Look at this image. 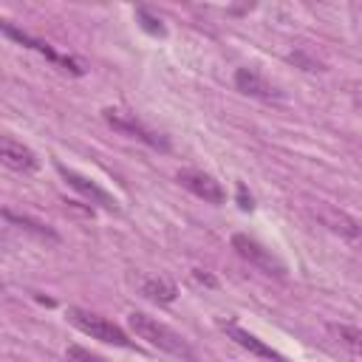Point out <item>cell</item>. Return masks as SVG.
I'll list each match as a JSON object with an SVG mask.
<instances>
[{
  "label": "cell",
  "instance_id": "8",
  "mask_svg": "<svg viewBox=\"0 0 362 362\" xmlns=\"http://www.w3.org/2000/svg\"><path fill=\"white\" fill-rule=\"evenodd\" d=\"M3 34L6 37H11V40H17L20 45H28V48H34L37 54H42L45 59H51V62H57L62 71H71V74H76V76H82V68H79V62H74L71 57H59L48 42H42V40H34L31 34H25V31H17V28H11L8 23H3Z\"/></svg>",
  "mask_w": 362,
  "mask_h": 362
},
{
  "label": "cell",
  "instance_id": "13",
  "mask_svg": "<svg viewBox=\"0 0 362 362\" xmlns=\"http://www.w3.org/2000/svg\"><path fill=\"white\" fill-rule=\"evenodd\" d=\"M3 218H6L8 223H17L20 229H25L28 235H34V238H40V240H48V243H57V240H59V235H57L48 223H42V221H34V218H28V215H14L11 209H3Z\"/></svg>",
  "mask_w": 362,
  "mask_h": 362
},
{
  "label": "cell",
  "instance_id": "4",
  "mask_svg": "<svg viewBox=\"0 0 362 362\" xmlns=\"http://www.w3.org/2000/svg\"><path fill=\"white\" fill-rule=\"evenodd\" d=\"M102 116H105V122H107L113 130H119V133H124V136H130V139H139V141H144V144H150V147H156V150H170V141H167L161 133H156V130H150L147 124H141L133 113H124V110H116V107H105Z\"/></svg>",
  "mask_w": 362,
  "mask_h": 362
},
{
  "label": "cell",
  "instance_id": "7",
  "mask_svg": "<svg viewBox=\"0 0 362 362\" xmlns=\"http://www.w3.org/2000/svg\"><path fill=\"white\" fill-rule=\"evenodd\" d=\"M0 161L14 173H37V167H40L37 153L31 147H25L23 141H14L11 136H3V141H0Z\"/></svg>",
  "mask_w": 362,
  "mask_h": 362
},
{
  "label": "cell",
  "instance_id": "2",
  "mask_svg": "<svg viewBox=\"0 0 362 362\" xmlns=\"http://www.w3.org/2000/svg\"><path fill=\"white\" fill-rule=\"evenodd\" d=\"M68 320H71V325H76L90 339H99V342H107V345H119V348H133V339L127 337V331L122 325L110 322L102 314L85 311V308H68Z\"/></svg>",
  "mask_w": 362,
  "mask_h": 362
},
{
  "label": "cell",
  "instance_id": "17",
  "mask_svg": "<svg viewBox=\"0 0 362 362\" xmlns=\"http://www.w3.org/2000/svg\"><path fill=\"white\" fill-rule=\"evenodd\" d=\"M288 59H291V62H300L305 71H322V65H320L317 59H308V57L300 54V51H297V54H288Z\"/></svg>",
  "mask_w": 362,
  "mask_h": 362
},
{
  "label": "cell",
  "instance_id": "6",
  "mask_svg": "<svg viewBox=\"0 0 362 362\" xmlns=\"http://www.w3.org/2000/svg\"><path fill=\"white\" fill-rule=\"evenodd\" d=\"M178 184L184 189H189L192 195L204 198L206 204H223L226 201V192L221 187V181H215L209 173H201V170H178Z\"/></svg>",
  "mask_w": 362,
  "mask_h": 362
},
{
  "label": "cell",
  "instance_id": "12",
  "mask_svg": "<svg viewBox=\"0 0 362 362\" xmlns=\"http://www.w3.org/2000/svg\"><path fill=\"white\" fill-rule=\"evenodd\" d=\"M139 288H141V294H144L147 300H153V303H173V300H175V294H178L175 283H173V280H167L164 274L144 277Z\"/></svg>",
  "mask_w": 362,
  "mask_h": 362
},
{
  "label": "cell",
  "instance_id": "11",
  "mask_svg": "<svg viewBox=\"0 0 362 362\" xmlns=\"http://www.w3.org/2000/svg\"><path fill=\"white\" fill-rule=\"evenodd\" d=\"M235 88L246 96H260V99H272L277 96V90L255 71V68H238L235 71Z\"/></svg>",
  "mask_w": 362,
  "mask_h": 362
},
{
  "label": "cell",
  "instance_id": "9",
  "mask_svg": "<svg viewBox=\"0 0 362 362\" xmlns=\"http://www.w3.org/2000/svg\"><path fill=\"white\" fill-rule=\"evenodd\" d=\"M221 328L226 331V337H229V339H235L240 348L252 351L255 356H263V359H274V362H286V359H283V354H277L274 348H269L263 339H257V337H255V334H249L246 328H240V325H232V322H223Z\"/></svg>",
  "mask_w": 362,
  "mask_h": 362
},
{
  "label": "cell",
  "instance_id": "1",
  "mask_svg": "<svg viewBox=\"0 0 362 362\" xmlns=\"http://www.w3.org/2000/svg\"><path fill=\"white\" fill-rule=\"evenodd\" d=\"M127 325L133 328V334L139 337V339H144V342H150L153 348H158V351H164V354H170V356H178V359H195V351H192V345L178 334V331H173L167 322H158L156 317H150V314H144V311H133V314H127Z\"/></svg>",
  "mask_w": 362,
  "mask_h": 362
},
{
  "label": "cell",
  "instance_id": "16",
  "mask_svg": "<svg viewBox=\"0 0 362 362\" xmlns=\"http://www.w3.org/2000/svg\"><path fill=\"white\" fill-rule=\"evenodd\" d=\"M65 354H68V359H71V362H105L102 356L88 354V351H85V348H79V345H71Z\"/></svg>",
  "mask_w": 362,
  "mask_h": 362
},
{
  "label": "cell",
  "instance_id": "19",
  "mask_svg": "<svg viewBox=\"0 0 362 362\" xmlns=\"http://www.w3.org/2000/svg\"><path fill=\"white\" fill-rule=\"evenodd\" d=\"M192 277H195L198 283H206V286H218V283H215V277H209V274H204L201 269H195V272H192Z\"/></svg>",
  "mask_w": 362,
  "mask_h": 362
},
{
  "label": "cell",
  "instance_id": "15",
  "mask_svg": "<svg viewBox=\"0 0 362 362\" xmlns=\"http://www.w3.org/2000/svg\"><path fill=\"white\" fill-rule=\"evenodd\" d=\"M136 17L141 20V28L144 31H150V34H158V37H164V25H161V20L158 17H153L147 8H136Z\"/></svg>",
  "mask_w": 362,
  "mask_h": 362
},
{
  "label": "cell",
  "instance_id": "10",
  "mask_svg": "<svg viewBox=\"0 0 362 362\" xmlns=\"http://www.w3.org/2000/svg\"><path fill=\"white\" fill-rule=\"evenodd\" d=\"M314 215L331 229V232H337V235H342V238H359V223L351 218V215H345L342 209H337V206H328V204H322L320 209H314Z\"/></svg>",
  "mask_w": 362,
  "mask_h": 362
},
{
  "label": "cell",
  "instance_id": "3",
  "mask_svg": "<svg viewBox=\"0 0 362 362\" xmlns=\"http://www.w3.org/2000/svg\"><path fill=\"white\" fill-rule=\"evenodd\" d=\"M232 249L249 263V266H255V269H260V272H266V274H274V277H286V263L272 252V249H266L260 240H255V238H249V235H243V232H238V235H232Z\"/></svg>",
  "mask_w": 362,
  "mask_h": 362
},
{
  "label": "cell",
  "instance_id": "14",
  "mask_svg": "<svg viewBox=\"0 0 362 362\" xmlns=\"http://www.w3.org/2000/svg\"><path fill=\"white\" fill-rule=\"evenodd\" d=\"M331 328V334L345 345V348H351L354 354H362V328L359 325H328Z\"/></svg>",
  "mask_w": 362,
  "mask_h": 362
},
{
  "label": "cell",
  "instance_id": "5",
  "mask_svg": "<svg viewBox=\"0 0 362 362\" xmlns=\"http://www.w3.org/2000/svg\"><path fill=\"white\" fill-rule=\"evenodd\" d=\"M57 173L68 181V187H74L82 198H88L90 204H99V206H105L107 212H116L119 209V204H116V198L107 192V189H102L96 181H90L88 175H82V173H76V170H68L65 164H57Z\"/></svg>",
  "mask_w": 362,
  "mask_h": 362
},
{
  "label": "cell",
  "instance_id": "18",
  "mask_svg": "<svg viewBox=\"0 0 362 362\" xmlns=\"http://www.w3.org/2000/svg\"><path fill=\"white\" fill-rule=\"evenodd\" d=\"M238 204H240V209H246V212L255 206V204H252V195H246V187H243V184L238 187Z\"/></svg>",
  "mask_w": 362,
  "mask_h": 362
}]
</instances>
